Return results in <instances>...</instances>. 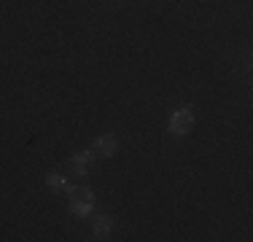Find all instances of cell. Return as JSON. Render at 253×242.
<instances>
[{"mask_svg":"<svg viewBox=\"0 0 253 242\" xmlns=\"http://www.w3.org/2000/svg\"><path fill=\"white\" fill-rule=\"evenodd\" d=\"M68 204L70 213L76 218H86L94 213V191L86 189V186H78V189H70L68 194Z\"/></svg>","mask_w":253,"mask_h":242,"instance_id":"obj_1","label":"cell"},{"mask_svg":"<svg viewBox=\"0 0 253 242\" xmlns=\"http://www.w3.org/2000/svg\"><path fill=\"white\" fill-rule=\"evenodd\" d=\"M194 121H197L194 108L180 105L178 111H172V113H170V121H167V129H170V135H175V137H186L191 129H194Z\"/></svg>","mask_w":253,"mask_h":242,"instance_id":"obj_2","label":"cell"},{"mask_svg":"<svg viewBox=\"0 0 253 242\" xmlns=\"http://www.w3.org/2000/svg\"><path fill=\"white\" fill-rule=\"evenodd\" d=\"M92 161H94V151H76L68 159V169L73 175H78V178H84L92 169Z\"/></svg>","mask_w":253,"mask_h":242,"instance_id":"obj_3","label":"cell"},{"mask_svg":"<svg viewBox=\"0 0 253 242\" xmlns=\"http://www.w3.org/2000/svg\"><path fill=\"white\" fill-rule=\"evenodd\" d=\"M92 151H94V154H100V156H105V159H111V156H116V151H119V140H116V135H111V132H105V135L94 137V145H92Z\"/></svg>","mask_w":253,"mask_h":242,"instance_id":"obj_4","label":"cell"},{"mask_svg":"<svg viewBox=\"0 0 253 242\" xmlns=\"http://www.w3.org/2000/svg\"><path fill=\"white\" fill-rule=\"evenodd\" d=\"M111 232H113V221L108 215H94V221H92V234H94V240H108L111 237Z\"/></svg>","mask_w":253,"mask_h":242,"instance_id":"obj_5","label":"cell"},{"mask_svg":"<svg viewBox=\"0 0 253 242\" xmlns=\"http://www.w3.org/2000/svg\"><path fill=\"white\" fill-rule=\"evenodd\" d=\"M46 186H49L54 194H70V189H73V186L68 183V178L59 175V172H49V175H46Z\"/></svg>","mask_w":253,"mask_h":242,"instance_id":"obj_6","label":"cell"}]
</instances>
